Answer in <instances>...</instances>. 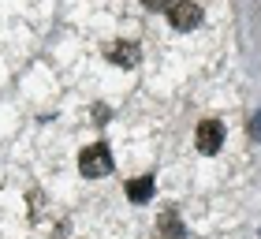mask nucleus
Returning a JSON list of instances; mask_svg holds the SVG:
<instances>
[{"instance_id": "nucleus-1", "label": "nucleus", "mask_w": 261, "mask_h": 239, "mask_svg": "<svg viewBox=\"0 0 261 239\" xmlns=\"http://www.w3.org/2000/svg\"><path fill=\"white\" fill-rule=\"evenodd\" d=\"M79 172L86 176V179L109 176V172H112V153H109V146H105V142H97V146H86V150L79 153Z\"/></svg>"}, {"instance_id": "nucleus-2", "label": "nucleus", "mask_w": 261, "mask_h": 239, "mask_svg": "<svg viewBox=\"0 0 261 239\" xmlns=\"http://www.w3.org/2000/svg\"><path fill=\"white\" fill-rule=\"evenodd\" d=\"M194 146H198V153H217L224 146V124L220 119H201L198 135H194Z\"/></svg>"}, {"instance_id": "nucleus-3", "label": "nucleus", "mask_w": 261, "mask_h": 239, "mask_svg": "<svg viewBox=\"0 0 261 239\" xmlns=\"http://www.w3.org/2000/svg\"><path fill=\"white\" fill-rule=\"evenodd\" d=\"M168 22L175 30H194V27H201V8L191 4V0H175L168 8Z\"/></svg>"}, {"instance_id": "nucleus-4", "label": "nucleus", "mask_w": 261, "mask_h": 239, "mask_svg": "<svg viewBox=\"0 0 261 239\" xmlns=\"http://www.w3.org/2000/svg\"><path fill=\"white\" fill-rule=\"evenodd\" d=\"M105 56H109V64H116V67H135L142 53H138L135 41H116V45L105 49Z\"/></svg>"}, {"instance_id": "nucleus-5", "label": "nucleus", "mask_w": 261, "mask_h": 239, "mask_svg": "<svg viewBox=\"0 0 261 239\" xmlns=\"http://www.w3.org/2000/svg\"><path fill=\"white\" fill-rule=\"evenodd\" d=\"M127 198H130V202H146V198H153V176L130 179V183H127Z\"/></svg>"}, {"instance_id": "nucleus-6", "label": "nucleus", "mask_w": 261, "mask_h": 239, "mask_svg": "<svg viewBox=\"0 0 261 239\" xmlns=\"http://www.w3.org/2000/svg\"><path fill=\"white\" fill-rule=\"evenodd\" d=\"M161 235L164 239H183V224H179V217H175V209H168L161 217Z\"/></svg>"}, {"instance_id": "nucleus-7", "label": "nucleus", "mask_w": 261, "mask_h": 239, "mask_svg": "<svg viewBox=\"0 0 261 239\" xmlns=\"http://www.w3.org/2000/svg\"><path fill=\"white\" fill-rule=\"evenodd\" d=\"M142 4H146L149 11H168V8L175 4V0H142Z\"/></svg>"}, {"instance_id": "nucleus-8", "label": "nucleus", "mask_w": 261, "mask_h": 239, "mask_svg": "<svg viewBox=\"0 0 261 239\" xmlns=\"http://www.w3.org/2000/svg\"><path fill=\"white\" fill-rule=\"evenodd\" d=\"M250 131H254V138H257V142H261V112H257V116H254V127H250Z\"/></svg>"}]
</instances>
